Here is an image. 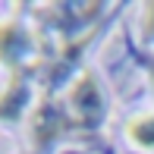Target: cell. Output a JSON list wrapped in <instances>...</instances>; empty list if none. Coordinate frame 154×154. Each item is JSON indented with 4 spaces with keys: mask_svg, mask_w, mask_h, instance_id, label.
<instances>
[{
    "mask_svg": "<svg viewBox=\"0 0 154 154\" xmlns=\"http://www.w3.org/2000/svg\"><path fill=\"white\" fill-rule=\"evenodd\" d=\"M151 85H154V66H151Z\"/></svg>",
    "mask_w": 154,
    "mask_h": 154,
    "instance_id": "obj_6",
    "label": "cell"
},
{
    "mask_svg": "<svg viewBox=\"0 0 154 154\" xmlns=\"http://www.w3.org/2000/svg\"><path fill=\"white\" fill-rule=\"evenodd\" d=\"M69 113L75 116L79 123L91 126L101 120L104 113V97H101V88H97L94 75H79L75 79V85L69 88Z\"/></svg>",
    "mask_w": 154,
    "mask_h": 154,
    "instance_id": "obj_1",
    "label": "cell"
},
{
    "mask_svg": "<svg viewBox=\"0 0 154 154\" xmlns=\"http://www.w3.org/2000/svg\"><path fill=\"white\" fill-rule=\"evenodd\" d=\"M25 104H29V85L16 79L3 94H0V120H16Z\"/></svg>",
    "mask_w": 154,
    "mask_h": 154,
    "instance_id": "obj_3",
    "label": "cell"
},
{
    "mask_svg": "<svg viewBox=\"0 0 154 154\" xmlns=\"http://www.w3.org/2000/svg\"><path fill=\"white\" fill-rule=\"evenodd\" d=\"M126 138L138 148H148L154 151V113H142V116H132L126 123Z\"/></svg>",
    "mask_w": 154,
    "mask_h": 154,
    "instance_id": "obj_4",
    "label": "cell"
},
{
    "mask_svg": "<svg viewBox=\"0 0 154 154\" xmlns=\"http://www.w3.org/2000/svg\"><path fill=\"white\" fill-rule=\"evenodd\" d=\"M148 32L154 35V6H148Z\"/></svg>",
    "mask_w": 154,
    "mask_h": 154,
    "instance_id": "obj_5",
    "label": "cell"
},
{
    "mask_svg": "<svg viewBox=\"0 0 154 154\" xmlns=\"http://www.w3.org/2000/svg\"><path fill=\"white\" fill-rule=\"evenodd\" d=\"M32 51L35 44H32V35L25 32V25H19L16 19H3L0 22V63L19 69L32 57Z\"/></svg>",
    "mask_w": 154,
    "mask_h": 154,
    "instance_id": "obj_2",
    "label": "cell"
}]
</instances>
